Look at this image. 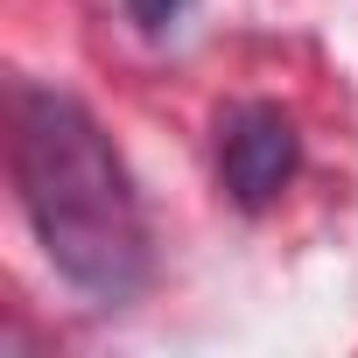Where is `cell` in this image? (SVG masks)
<instances>
[{
  "mask_svg": "<svg viewBox=\"0 0 358 358\" xmlns=\"http://www.w3.org/2000/svg\"><path fill=\"white\" fill-rule=\"evenodd\" d=\"M8 169L15 197L29 211V232L64 288H78L92 309H120L155 281V232L134 176L99 127V113L64 92L15 78L8 92Z\"/></svg>",
  "mask_w": 358,
  "mask_h": 358,
  "instance_id": "6da1fadb",
  "label": "cell"
},
{
  "mask_svg": "<svg viewBox=\"0 0 358 358\" xmlns=\"http://www.w3.org/2000/svg\"><path fill=\"white\" fill-rule=\"evenodd\" d=\"M302 169V134L274 99H246L218 120V183L239 211H267Z\"/></svg>",
  "mask_w": 358,
  "mask_h": 358,
  "instance_id": "7a4b0ae2",
  "label": "cell"
},
{
  "mask_svg": "<svg viewBox=\"0 0 358 358\" xmlns=\"http://www.w3.org/2000/svg\"><path fill=\"white\" fill-rule=\"evenodd\" d=\"M183 8H190V0H127V22L141 36H169L176 22H183Z\"/></svg>",
  "mask_w": 358,
  "mask_h": 358,
  "instance_id": "3957f363",
  "label": "cell"
}]
</instances>
